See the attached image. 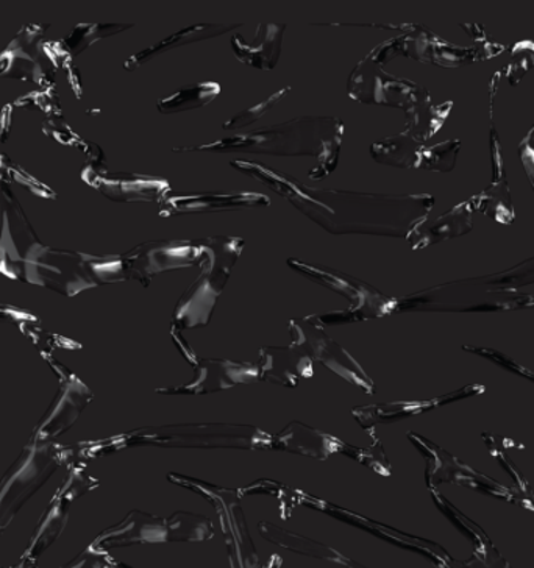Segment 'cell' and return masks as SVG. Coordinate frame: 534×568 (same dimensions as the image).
<instances>
[{
    "label": "cell",
    "instance_id": "1",
    "mask_svg": "<svg viewBox=\"0 0 534 568\" xmlns=\"http://www.w3.org/2000/svg\"><path fill=\"white\" fill-rule=\"evenodd\" d=\"M232 168L259 180L299 213L330 234L409 237L411 230L429 217L434 197L429 194L384 195L324 190L303 184L294 176L252 161L233 160Z\"/></svg>",
    "mask_w": 534,
    "mask_h": 568
},
{
    "label": "cell",
    "instance_id": "2",
    "mask_svg": "<svg viewBox=\"0 0 534 568\" xmlns=\"http://www.w3.org/2000/svg\"><path fill=\"white\" fill-rule=\"evenodd\" d=\"M344 124L336 118L303 116L282 124L261 126L244 134H233L213 144L174 149L177 153H245V155L313 156V180L333 174L340 163Z\"/></svg>",
    "mask_w": 534,
    "mask_h": 568
},
{
    "label": "cell",
    "instance_id": "3",
    "mask_svg": "<svg viewBox=\"0 0 534 568\" xmlns=\"http://www.w3.org/2000/svg\"><path fill=\"white\" fill-rule=\"evenodd\" d=\"M349 98L363 105L391 106L405 111L406 132L421 142L429 141L451 114L452 102L433 105L425 88L384 72L383 67L364 57L353 69L347 83Z\"/></svg>",
    "mask_w": 534,
    "mask_h": 568
},
{
    "label": "cell",
    "instance_id": "4",
    "mask_svg": "<svg viewBox=\"0 0 534 568\" xmlns=\"http://www.w3.org/2000/svg\"><path fill=\"white\" fill-rule=\"evenodd\" d=\"M60 448L29 444L0 481V535L61 466Z\"/></svg>",
    "mask_w": 534,
    "mask_h": 568
},
{
    "label": "cell",
    "instance_id": "5",
    "mask_svg": "<svg viewBox=\"0 0 534 568\" xmlns=\"http://www.w3.org/2000/svg\"><path fill=\"white\" fill-rule=\"evenodd\" d=\"M19 282L46 287L67 297H75L83 291L99 286L88 271L84 253L42 243L34 245L26 256Z\"/></svg>",
    "mask_w": 534,
    "mask_h": 568
},
{
    "label": "cell",
    "instance_id": "6",
    "mask_svg": "<svg viewBox=\"0 0 534 568\" xmlns=\"http://www.w3.org/2000/svg\"><path fill=\"white\" fill-rule=\"evenodd\" d=\"M48 30L46 24L22 27L9 48L0 53V79L38 83L46 90L56 88V64L42 49Z\"/></svg>",
    "mask_w": 534,
    "mask_h": 568
},
{
    "label": "cell",
    "instance_id": "7",
    "mask_svg": "<svg viewBox=\"0 0 534 568\" xmlns=\"http://www.w3.org/2000/svg\"><path fill=\"white\" fill-rule=\"evenodd\" d=\"M474 55H478V52L453 48L449 42L434 37L424 27L406 26L405 33L376 45L366 57L380 67L390 63L395 57H409L421 63H434L441 67H460L475 60Z\"/></svg>",
    "mask_w": 534,
    "mask_h": 568
},
{
    "label": "cell",
    "instance_id": "8",
    "mask_svg": "<svg viewBox=\"0 0 534 568\" xmlns=\"http://www.w3.org/2000/svg\"><path fill=\"white\" fill-rule=\"evenodd\" d=\"M40 243L17 195L0 179V274L19 282L26 256Z\"/></svg>",
    "mask_w": 534,
    "mask_h": 568
},
{
    "label": "cell",
    "instance_id": "9",
    "mask_svg": "<svg viewBox=\"0 0 534 568\" xmlns=\"http://www.w3.org/2000/svg\"><path fill=\"white\" fill-rule=\"evenodd\" d=\"M122 256L129 280L149 286L153 276L163 272L199 266L202 247L198 240H159L137 245Z\"/></svg>",
    "mask_w": 534,
    "mask_h": 568
},
{
    "label": "cell",
    "instance_id": "10",
    "mask_svg": "<svg viewBox=\"0 0 534 568\" xmlns=\"http://www.w3.org/2000/svg\"><path fill=\"white\" fill-rule=\"evenodd\" d=\"M288 264L299 274L305 275L306 278L329 287L334 293L344 295L352 303V308L344 313L345 318H349L347 322L386 316L395 308V301L384 297L375 287L369 286L353 276L341 274L332 268L311 266V264L301 263L298 260H288Z\"/></svg>",
    "mask_w": 534,
    "mask_h": 568
},
{
    "label": "cell",
    "instance_id": "11",
    "mask_svg": "<svg viewBox=\"0 0 534 568\" xmlns=\"http://www.w3.org/2000/svg\"><path fill=\"white\" fill-rule=\"evenodd\" d=\"M94 485L95 483L88 477L83 467H75L69 471L63 485L53 495L51 506L42 516L40 525H38L37 531H34L32 537V542L27 548L26 555L22 556L21 567H29L30 564L38 560L42 552L48 550L59 539V536L68 525L69 510L72 508V503L77 498L82 497L83 494H87L88 490H91Z\"/></svg>",
    "mask_w": 534,
    "mask_h": 568
},
{
    "label": "cell",
    "instance_id": "12",
    "mask_svg": "<svg viewBox=\"0 0 534 568\" xmlns=\"http://www.w3.org/2000/svg\"><path fill=\"white\" fill-rule=\"evenodd\" d=\"M291 336H293V345L302 348L310 358L332 368L360 389L372 393L374 385L359 363L340 344L334 343L332 337L326 336L324 329L314 324L310 317L291 322Z\"/></svg>",
    "mask_w": 534,
    "mask_h": 568
},
{
    "label": "cell",
    "instance_id": "13",
    "mask_svg": "<svg viewBox=\"0 0 534 568\" xmlns=\"http://www.w3.org/2000/svg\"><path fill=\"white\" fill-rule=\"evenodd\" d=\"M82 180L103 197L119 203H159L171 191L168 180L159 176L110 172L88 163Z\"/></svg>",
    "mask_w": 534,
    "mask_h": 568
},
{
    "label": "cell",
    "instance_id": "14",
    "mask_svg": "<svg viewBox=\"0 0 534 568\" xmlns=\"http://www.w3.org/2000/svg\"><path fill=\"white\" fill-rule=\"evenodd\" d=\"M201 275L188 287L187 293L177 303L174 326L180 329L198 328L209 324L219 295L224 291L232 268L214 264L209 258H201Z\"/></svg>",
    "mask_w": 534,
    "mask_h": 568
},
{
    "label": "cell",
    "instance_id": "15",
    "mask_svg": "<svg viewBox=\"0 0 534 568\" xmlns=\"http://www.w3.org/2000/svg\"><path fill=\"white\" fill-rule=\"evenodd\" d=\"M92 393L75 375L63 378L59 394L34 428L30 444H49L64 435L79 420L80 414L90 405Z\"/></svg>",
    "mask_w": 534,
    "mask_h": 568
},
{
    "label": "cell",
    "instance_id": "16",
    "mask_svg": "<svg viewBox=\"0 0 534 568\" xmlns=\"http://www.w3.org/2000/svg\"><path fill=\"white\" fill-rule=\"evenodd\" d=\"M271 205L269 197L259 193H194L179 194L169 191L159 202L160 217L187 216V214L224 213V211H241L264 209Z\"/></svg>",
    "mask_w": 534,
    "mask_h": 568
},
{
    "label": "cell",
    "instance_id": "17",
    "mask_svg": "<svg viewBox=\"0 0 534 568\" xmlns=\"http://www.w3.org/2000/svg\"><path fill=\"white\" fill-rule=\"evenodd\" d=\"M259 378V368L249 363L225 359L201 361L194 368L190 385L167 390L168 394H206L226 389L238 383H252Z\"/></svg>",
    "mask_w": 534,
    "mask_h": 568
},
{
    "label": "cell",
    "instance_id": "18",
    "mask_svg": "<svg viewBox=\"0 0 534 568\" xmlns=\"http://www.w3.org/2000/svg\"><path fill=\"white\" fill-rule=\"evenodd\" d=\"M168 542L167 518L149 516L133 510L122 524L107 529L91 545L94 550L105 552L110 548L129 547L134 544Z\"/></svg>",
    "mask_w": 534,
    "mask_h": 568
},
{
    "label": "cell",
    "instance_id": "19",
    "mask_svg": "<svg viewBox=\"0 0 534 568\" xmlns=\"http://www.w3.org/2000/svg\"><path fill=\"white\" fill-rule=\"evenodd\" d=\"M286 24L261 22L252 42L241 33L232 34V49L240 63L260 71H271L279 64Z\"/></svg>",
    "mask_w": 534,
    "mask_h": 568
},
{
    "label": "cell",
    "instance_id": "20",
    "mask_svg": "<svg viewBox=\"0 0 534 568\" xmlns=\"http://www.w3.org/2000/svg\"><path fill=\"white\" fill-rule=\"evenodd\" d=\"M313 374L310 356L295 345L268 347L261 351L259 376L266 382L293 387L298 386L301 379L311 378Z\"/></svg>",
    "mask_w": 534,
    "mask_h": 568
},
{
    "label": "cell",
    "instance_id": "21",
    "mask_svg": "<svg viewBox=\"0 0 534 568\" xmlns=\"http://www.w3.org/2000/svg\"><path fill=\"white\" fill-rule=\"evenodd\" d=\"M472 209L471 201L456 205L455 209L436 219L425 217L411 230L409 241L413 251L429 247V245L441 243V241L452 240V237L461 236L471 232L472 226Z\"/></svg>",
    "mask_w": 534,
    "mask_h": 568
},
{
    "label": "cell",
    "instance_id": "22",
    "mask_svg": "<svg viewBox=\"0 0 534 568\" xmlns=\"http://www.w3.org/2000/svg\"><path fill=\"white\" fill-rule=\"evenodd\" d=\"M241 27V22H225V24L209 22V24L188 27L182 32L171 34L167 40L160 41L159 44L151 45V48L144 49V51L133 55L132 59L127 60L124 64L125 71H137V69L148 64L149 61L155 60L157 57L164 55V53L175 51V49L183 48V45L213 40V38L222 37V34L229 32L234 33Z\"/></svg>",
    "mask_w": 534,
    "mask_h": 568
},
{
    "label": "cell",
    "instance_id": "23",
    "mask_svg": "<svg viewBox=\"0 0 534 568\" xmlns=\"http://www.w3.org/2000/svg\"><path fill=\"white\" fill-rule=\"evenodd\" d=\"M226 517L222 514L226 548L232 568H261L259 552L253 547L244 516L236 500L226 503Z\"/></svg>",
    "mask_w": 534,
    "mask_h": 568
},
{
    "label": "cell",
    "instance_id": "24",
    "mask_svg": "<svg viewBox=\"0 0 534 568\" xmlns=\"http://www.w3.org/2000/svg\"><path fill=\"white\" fill-rule=\"evenodd\" d=\"M491 142H493L494 182L483 194L472 199V209L482 211V213L493 217L494 221L501 222V224H510L514 217L513 203H511L508 182H506L505 172H503L501 145L495 140L494 130Z\"/></svg>",
    "mask_w": 534,
    "mask_h": 568
},
{
    "label": "cell",
    "instance_id": "25",
    "mask_svg": "<svg viewBox=\"0 0 534 568\" xmlns=\"http://www.w3.org/2000/svg\"><path fill=\"white\" fill-rule=\"evenodd\" d=\"M340 445L334 437L326 436L324 433L299 424H291L284 432L272 439V447L274 448L302 453V455H310L321 459L336 452V447H340Z\"/></svg>",
    "mask_w": 534,
    "mask_h": 568
},
{
    "label": "cell",
    "instance_id": "26",
    "mask_svg": "<svg viewBox=\"0 0 534 568\" xmlns=\"http://www.w3.org/2000/svg\"><path fill=\"white\" fill-rule=\"evenodd\" d=\"M424 148L425 142L416 140L405 130L395 136L374 142L371 145V156L383 166L417 169L419 156Z\"/></svg>",
    "mask_w": 534,
    "mask_h": 568
},
{
    "label": "cell",
    "instance_id": "27",
    "mask_svg": "<svg viewBox=\"0 0 534 568\" xmlns=\"http://www.w3.org/2000/svg\"><path fill=\"white\" fill-rule=\"evenodd\" d=\"M260 532L263 535L264 539H268L269 542L280 545V547L286 548V550L299 552V555L311 556V558H319L325 560H332V562L344 564V566L353 567L352 562H349L344 556H341L340 552L332 550L330 547H325V545L314 542V540L306 539V537L293 535V532L284 531V529H280L274 527V525L261 524Z\"/></svg>",
    "mask_w": 534,
    "mask_h": 568
},
{
    "label": "cell",
    "instance_id": "28",
    "mask_svg": "<svg viewBox=\"0 0 534 568\" xmlns=\"http://www.w3.org/2000/svg\"><path fill=\"white\" fill-rule=\"evenodd\" d=\"M221 94V84L214 82L191 84L182 90L160 99L157 109L161 114L184 113V111L199 110L213 102Z\"/></svg>",
    "mask_w": 534,
    "mask_h": 568
},
{
    "label": "cell",
    "instance_id": "29",
    "mask_svg": "<svg viewBox=\"0 0 534 568\" xmlns=\"http://www.w3.org/2000/svg\"><path fill=\"white\" fill-rule=\"evenodd\" d=\"M168 542H203L214 535L213 524L209 518L194 514L177 513L167 518Z\"/></svg>",
    "mask_w": 534,
    "mask_h": 568
},
{
    "label": "cell",
    "instance_id": "30",
    "mask_svg": "<svg viewBox=\"0 0 534 568\" xmlns=\"http://www.w3.org/2000/svg\"><path fill=\"white\" fill-rule=\"evenodd\" d=\"M132 27L133 24H79L74 32L64 40V45H67L72 57H77L87 51L95 41L114 37V34L125 32Z\"/></svg>",
    "mask_w": 534,
    "mask_h": 568
},
{
    "label": "cell",
    "instance_id": "31",
    "mask_svg": "<svg viewBox=\"0 0 534 568\" xmlns=\"http://www.w3.org/2000/svg\"><path fill=\"white\" fill-rule=\"evenodd\" d=\"M461 142L453 140L441 142V144L432 145V148L422 149L421 156H419L417 169H425V171L433 172H451L455 168L456 159Z\"/></svg>",
    "mask_w": 534,
    "mask_h": 568
},
{
    "label": "cell",
    "instance_id": "32",
    "mask_svg": "<svg viewBox=\"0 0 534 568\" xmlns=\"http://www.w3.org/2000/svg\"><path fill=\"white\" fill-rule=\"evenodd\" d=\"M84 261H87L88 271L91 272L92 278L98 284L119 283L129 280L124 256L122 255L95 256L84 253Z\"/></svg>",
    "mask_w": 534,
    "mask_h": 568
},
{
    "label": "cell",
    "instance_id": "33",
    "mask_svg": "<svg viewBox=\"0 0 534 568\" xmlns=\"http://www.w3.org/2000/svg\"><path fill=\"white\" fill-rule=\"evenodd\" d=\"M290 91V87L283 88L282 91H276L275 94H272L268 101L261 102L259 105L251 106V109L242 111V113L236 114V116L230 119L229 122H225L224 130L236 132V130L252 125L253 122L259 121L260 118H263L269 110H272L274 106L279 105V102H282Z\"/></svg>",
    "mask_w": 534,
    "mask_h": 568
},
{
    "label": "cell",
    "instance_id": "34",
    "mask_svg": "<svg viewBox=\"0 0 534 568\" xmlns=\"http://www.w3.org/2000/svg\"><path fill=\"white\" fill-rule=\"evenodd\" d=\"M0 168H2V175L9 174L11 182H17L21 184V186H26L33 195H38V197L42 199H57V195L52 190H49L44 184L37 182V180H34L29 172H26L24 169L11 163V161L7 159V155H2V159H0Z\"/></svg>",
    "mask_w": 534,
    "mask_h": 568
},
{
    "label": "cell",
    "instance_id": "35",
    "mask_svg": "<svg viewBox=\"0 0 534 568\" xmlns=\"http://www.w3.org/2000/svg\"><path fill=\"white\" fill-rule=\"evenodd\" d=\"M42 130L49 136L60 141L61 144L80 145V142H83L74 132H71L68 124H64L63 118L51 116V119L44 122Z\"/></svg>",
    "mask_w": 534,
    "mask_h": 568
},
{
    "label": "cell",
    "instance_id": "36",
    "mask_svg": "<svg viewBox=\"0 0 534 568\" xmlns=\"http://www.w3.org/2000/svg\"><path fill=\"white\" fill-rule=\"evenodd\" d=\"M107 566H109V560H107L105 552L90 547L83 555H80L79 558H75L63 568H107Z\"/></svg>",
    "mask_w": 534,
    "mask_h": 568
},
{
    "label": "cell",
    "instance_id": "37",
    "mask_svg": "<svg viewBox=\"0 0 534 568\" xmlns=\"http://www.w3.org/2000/svg\"><path fill=\"white\" fill-rule=\"evenodd\" d=\"M33 321H38V318L26 311L14 308V306L0 305V322H18L21 325L24 322Z\"/></svg>",
    "mask_w": 534,
    "mask_h": 568
},
{
    "label": "cell",
    "instance_id": "38",
    "mask_svg": "<svg viewBox=\"0 0 534 568\" xmlns=\"http://www.w3.org/2000/svg\"><path fill=\"white\" fill-rule=\"evenodd\" d=\"M11 116V105H7L6 110L2 111V122H0V140L6 142L9 140L10 126L7 125V119Z\"/></svg>",
    "mask_w": 534,
    "mask_h": 568
},
{
    "label": "cell",
    "instance_id": "39",
    "mask_svg": "<svg viewBox=\"0 0 534 568\" xmlns=\"http://www.w3.org/2000/svg\"><path fill=\"white\" fill-rule=\"evenodd\" d=\"M522 142H524V144L526 145H532V148H534V126L532 130H530V133L526 134L525 140Z\"/></svg>",
    "mask_w": 534,
    "mask_h": 568
}]
</instances>
